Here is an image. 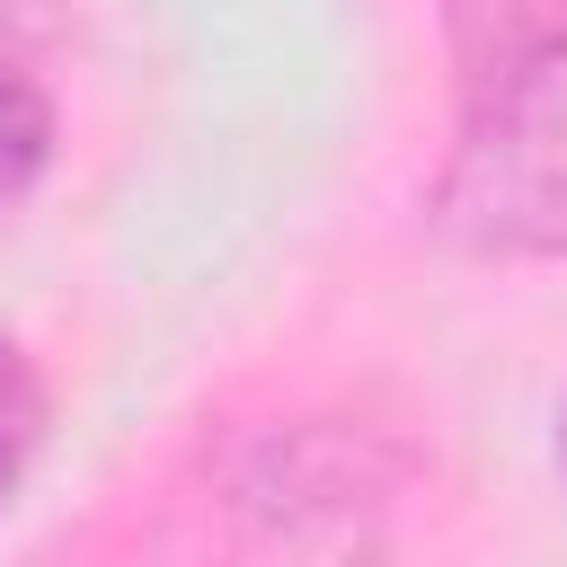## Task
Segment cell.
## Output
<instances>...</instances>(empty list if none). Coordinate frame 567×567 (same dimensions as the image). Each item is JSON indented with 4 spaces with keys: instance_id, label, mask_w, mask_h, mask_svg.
Segmentation results:
<instances>
[{
    "instance_id": "5",
    "label": "cell",
    "mask_w": 567,
    "mask_h": 567,
    "mask_svg": "<svg viewBox=\"0 0 567 567\" xmlns=\"http://www.w3.org/2000/svg\"><path fill=\"white\" fill-rule=\"evenodd\" d=\"M558 461H567V408H558Z\"/></svg>"
},
{
    "instance_id": "2",
    "label": "cell",
    "mask_w": 567,
    "mask_h": 567,
    "mask_svg": "<svg viewBox=\"0 0 567 567\" xmlns=\"http://www.w3.org/2000/svg\"><path fill=\"white\" fill-rule=\"evenodd\" d=\"M443 35H452V62H461V89H478L514 53L567 35V0H443Z\"/></svg>"
},
{
    "instance_id": "1",
    "label": "cell",
    "mask_w": 567,
    "mask_h": 567,
    "mask_svg": "<svg viewBox=\"0 0 567 567\" xmlns=\"http://www.w3.org/2000/svg\"><path fill=\"white\" fill-rule=\"evenodd\" d=\"M425 221L461 257H567V35L461 89V133L425 195Z\"/></svg>"
},
{
    "instance_id": "3",
    "label": "cell",
    "mask_w": 567,
    "mask_h": 567,
    "mask_svg": "<svg viewBox=\"0 0 567 567\" xmlns=\"http://www.w3.org/2000/svg\"><path fill=\"white\" fill-rule=\"evenodd\" d=\"M44 168H53V97L0 62V213H18Z\"/></svg>"
},
{
    "instance_id": "4",
    "label": "cell",
    "mask_w": 567,
    "mask_h": 567,
    "mask_svg": "<svg viewBox=\"0 0 567 567\" xmlns=\"http://www.w3.org/2000/svg\"><path fill=\"white\" fill-rule=\"evenodd\" d=\"M44 425H53V399H44V372L18 337H0V505L27 487L35 452H44Z\"/></svg>"
}]
</instances>
